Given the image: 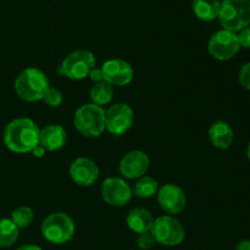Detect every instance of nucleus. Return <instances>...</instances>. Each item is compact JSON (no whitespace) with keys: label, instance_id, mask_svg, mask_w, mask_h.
Returning <instances> with one entry per match:
<instances>
[{"label":"nucleus","instance_id":"nucleus-27","mask_svg":"<svg viewBox=\"0 0 250 250\" xmlns=\"http://www.w3.org/2000/svg\"><path fill=\"white\" fill-rule=\"evenodd\" d=\"M90 78H92V81H94L95 83L99 82V81H103L104 78H103V72H102V68H93L92 71H90L89 73Z\"/></svg>","mask_w":250,"mask_h":250},{"label":"nucleus","instance_id":"nucleus-8","mask_svg":"<svg viewBox=\"0 0 250 250\" xmlns=\"http://www.w3.org/2000/svg\"><path fill=\"white\" fill-rule=\"evenodd\" d=\"M241 49L238 36L234 32H216L209 41V53L212 58L220 61H226L233 58Z\"/></svg>","mask_w":250,"mask_h":250},{"label":"nucleus","instance_id":"nucleus-30","mask_svg":"<svg viewBox=\"0 0 250 250\" xmlns=\"http://www.w3.org/2000/svg\"><path fill=\"white\" fill-rule=\"evenodd\" d=\"M16 250H42V248L36 246V244H23V246L19 247Z\"/></svg>","mask_w":250,"mask_h":250},{"label":"nucleus","instance_id":"nucleus-10","mask_svg":"<svg viewBox=\"0 0 250 250\" xmlns=\"http://www.w3.org/2000/svg\"><path fill=\"white\" fill-rule=\"evenodd\" d=\"M100 193L105 202L111 207H125L132 199V188L125 180L119 177H109L102 183Z\"/></svg>","mask_w":250,"mask_h":250},{"label":"nucleus","instance_id":"nucleus-15","mask_svg":"<svg viewBox=\"0 0 250 250\" xmlns=\"http://www.w3.org/2000/svg\"><path fill=\"white\" fill-rule=\"evenodd\" d=\"M67 141V133L60 125H49L39 133V144L46 151H55L62 148Z\"/></svg>","mask_w":250,"mask_h":250},{"label":"nucleus","instance_id":"nucleus-3","mask_svg":"<svg viewBox=\"0 0 250 250\" xmlns=\"http://www.w3.org/2000/svg\"><path fill=\"white\" fill-rule=\"evenodd\" d=\"M224 29L239 32L250 24V0H224L219 12Z\"/></svg>","mask_w":250,"mask_h":250},{"label":"nucleus","instance_id":"nucleus-5","mask_svg":"<svg viewBox=\"0 0 250 250\" xmlns=\"http://www.w3.org/2000/svg\"><path fill=\"white\" fill-rule=\"evenodd\" d=\"M75 222L63 212L50 214L42 224V234L53 244H63L70 242L75 236Z\"/></svg>","mask_w":250,"mask_h":250},{"label":"nucleus","instance_id":"nucleus-6","mask_svg":"<svg viewBox=\"0 0 250 250\" xmlns=\"http://www.w3.org/2000/svg\"><path fill=\"white\" fill-rule=\"evenodd\" d=\"M150 232L156 243L166 247L178 246L182 243L186 236L183 225L173 216H161L154 220Z\"/></svg>","mask_w":250,"mask_h":250},{"label":"nucleus","instance_id":"nucleus-28","mask_svg":"<svg viewBox=\"0 0 250 250\" xmlns=\"http://www.w3.org/2000/svg\"><path fill=\"white\" fill-rule=\"evenodd\" d=\"M31 153L33 154V156H36V158H43V156L45 155L46 150L41 146V144H38V146H34L33 150H32Z\"/></svg>","mask_w":250,"mask_h":250},{"label":"nucleus","instance_id":"nucleus-1","mask_svg":"<svg viewBox=\"0 0 250 250\" xmlns=\"http://www.w3.org/2000/svg\"><path fill=\"white\" fill-rule=\"evenodd\" d=\"M39 133L36 122L28 117H19L10 122L4 132L5 146L16 154L31 153L39 144Z\"/></svg>","mask_w":250,"mask_h":250},{"label":"nucleus","instance_id":"nucleus-11","mask_svg":"<svg viewBox=\"0 0 250 250\" xmlns=\"http://www.w3.org/2000/svg\"><path fill=\"white\" fill-rule=\"evenodd\" d=\"M103 78L111 85H127L133 80V68L122 59H110L103 63Z\"/></svg>","mask_w":250,"mask_h":250},{"label":"nucleus","instance_id":"nucleus-18","mask_svg":"<svg viewBox=\"0 0 250 250\" xmlns=\"http://www.w3.org/2000/svg\"><path fill=\"white\" fill-rule=\"evenodd\" d=\"M220 6L219 0H193V11L203 21H212L219 17Z\"/></svg>","mask_w":250,"mask_h":250},{"label":"nucleus","instance_id":"nucleus-17","mask_svg":"<svg viewBox=\"0 0 250 250\" xmlns=\"http://www.w3.org/2000/svg\"><path fill=\"white\" fill-rule=\"evenodd\" d=\"M153 224V215L148 210L142 209V208H134L127 216V225H128L129 229L137 234L150 232Z\"/></svg>","mask_w":250,"mask_h":250},{"label":"nucleus","instance_id":"nucleus-21","mask_svg":"<svg viewBox=\"0 0 250 250\" xmlns=\"http://www.w3.org/2000/svg\"><path fill=\"white\" fill-rule=\"evenodd\" d=\"M159 185L155 178L150 177V176H143L137 181L132 192L137 197L146 199V198H151L154 194H156Z\"/></svg>","mask_w":250,"mask_h":250},{"label":"nucleus","instance_id":"nucleus-9","mask_svg":"<svg viewBox=\"0 0 250 250\" xmlns=\"http://www.w3.org/2000/svg\"><path fill=\"white\" fill-rule=\"evenodd\" d=\"M133 110L127 104H115L105 112V128L115 136L126 133L133 125Z\"/></svg>","mask_w":250,"mask_h":250},{"label":"nucleus","instance_id":"nucleus-20","mask_svg":"<svg viewBox=\"0 0 250 250\" xmlns=\"http://www.w3.org/2000/svg\"><path fill=\"white\" fill-rule=\"evenodd\" d=\"M19 238V227L11 219H0V248L14 246Z\"/></svg>","mask_w":250,"mask_h":250},{"label":"nucleus","instance_id":"nucleus-29","mask_svg":"<svg viewBox=\"0 0 250 250\" xmlns=\"http://www.w3.org/2000/svg\"><path fill=\"white\" fill-rule=\"evenodd\" d=\"M236 250H250V239H243V241L238 242Z\"/></svg>","mask_w":250,"mask_h":250},{"label":"nucleus","instance_id":"nucleus-19","mask_svg":"<svg viewBox=\"0 0 250 250\" xmlns=\"http://www.w3.org/2000/svg\"><path fill=\"white\" fill-rule=\"evenodd\" d=\"M114 97V87L106 81H99L90 89V99L95 105H106Z\"/></svg>","mask_w":250,"mask_h":250},{"label":"nucleus","instance_id":"nucleus-16","mask_svg":"<svg viewBox=\"0 0 250 250\" xmlns=\"http://www.w3.org/2000/svg\"><path fill=\"white\" fill-rule=\"evenodd\" d=\"M209 138L212 146L221 150H226L232 146L234 133L232 127L225 121H216L209 129Z\"/></svg>","mask_w":250,"mask_h":250},{"label":"nucleus","instance_id":"nucleus-31","mask_svg":"<svg viewBox=\"0 0 250 250\" xmlns=\"http://www.w3.org/2000/svg\"><path fill=\"white\" fill-rule=\"evenodd\" d=\"M247 156H248V159L250 160V143L248 144V149H247Z\"/></svg>","mask_w":250,"mask_h":250},{"label":"nucleus","instance_id":"nucleus-24","mask_svg":"<svg viewBox=\"0 0 250 250\" xmlns=\"http://www.w3.org/2000/svg\"><path fill=\"white\" fill-rule=\"evenodd\" d=\"M156 244L155 238L151 234V232H146V233L139 234L138 238L136 241V246L141 250H149L153 248Z\"/></svg>","mask_w":250,"mask_h":250},{"label":"nucleus","instance_id":"nucleus-26","mask_svg":"<svg viewBox=\"0 0 250 250\" xmlns=\"http://www.w3.org/2000/svg\"><path fill=\"white\" fill-rule=\"evenodd\" d=\"M237 36H238L239 45L250 49V27H246L242 31H239V34H237Z\"/></svg>","mask_w":250,"mask_h":250},{"label":"nucleus","instance_id":"nucleus-23","mask_svg":"<svg viewBox=\"0 0 250 250\" xmlns=\"http://www.w3.org/2000/svg\"><path fill=\"white\" fill-rule=\"evenodd\" d=\"M43 100L50 107H58L62 103V94L58 89H55V88H49L46 90L45 95H44Z\"/></svg>","mask_w":250,"mask_h":250},{"label":"nucleus","instance_id":"nucleus-7","mask_svg":"<svg viewBox=\"0 0 250 250\" xmlns=\"http://www.w3.org/2000/svg\"><path fill=\"white\" fill-rule=\"evenodd\" d=\"M95 67V56L89 50H76L62 61L60 72L70 80H83Z\"/></svg>","mask_w":250,"mask_h":250},{"label":"nucleus","instance_id":"nucleus-2","mask_svg":"<svg viewBox=\"0 0 250 250\" xmlns=\"http://www.w3.org/2000/svg\"><path fill=\"white\" fill-rule=\"evenodd\" d=\"M14 87L17 97L24 102L33 103L43 100L50 85L45 73L36 67H28L17 76Z\"/></svg>","mask_w":250,"mask_h":250},{"label":"nucleus","instance_id":"nucleus-22","mask_svg":"<svg viewBox=\"0 0 250 250\" xmlns=\"http://www.w3.org/2000/svg\"><path fill=\"white\" fill-rule=\"evenodd\" d=\"M11 220L19 229L28 227L33 221V211L28 207H20L12 211Z\"/></svg>","mask_w":250,"mask_h":250},{"label":"nucleus","instance_id":"nucleus-14","mask_svg":"<svg viewBox=\"0 0 250 250\" xmlns=\"http://www.w3.org/2000/svg\"><path fill=\"white\" fill-rule=\"evenodd\" d=\"M70 175L76 185L81 187H89L94 185L99 177V168L92 159L78 158L71 164Z\"/></svg>","mask_w":250,"mask_h":250},{"label":"nucleus","instance_id":"nucleus-12","mask_svg":"<svg viewBox=\"0 0 250 250\" xmlns=\"http://www.w3.org/2000/svg\"><path fill=\"white\" fill-rule=\"evenodd\" d=\"M150 161L148 155L143 151L133 150L124 156L120 161V172L124 177L134 180V178H141L146 175L148 171Z\"/></svg>","mask_w":250,"mask_h":250},{"label":"nucleus","instance_id":"nucleus-25","mask_svg":"<svg viewBox=\"0 0 250 250\" xmlns=\"http://www.w3.org/2000/svg\"><path fill=\"white\" fill-rule=\"evenodd\" d=\"M239 83L244 89L250 90V62L246 63L239 71Z\"/></svg>","mask_w":250,"mask_h":250},{"label":"nucleus","instance_id":"nucleus-4","mask_svg":"<svg viewBox=\"0 0 250 250\" xmlns=\"http://www.w3.org/2000/svg\"><path fill=\"white\" fill-rule=\"evenodd\" d=\"M73 125L82 136L88 138L102 136L105 131V111L93 103L82 105L75 112Z\"/></svg>","mask_w":250,"mask_h":250},{"label":"nucleus","instance_id":"nucleus-13","mask_svg":"<svg viewBox=\"0 0 250 250\" xmlns=\"http://www.w3.org/2000/svg\"><path fill=\"white\" fill-rule=\"evenodd\" d=\"M158 202L161 209L167 214H180L186 207V194L177 185L167 183L159 190Z\"/></svg>","mask_w":250,"mask_h":250}]
</instances>
